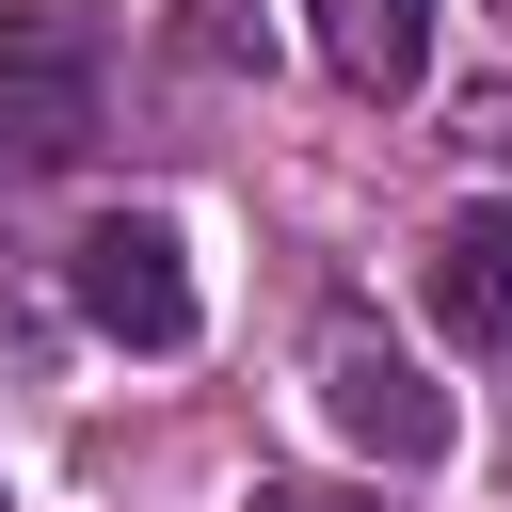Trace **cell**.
<instances>
[{
    "label": "cell",
    "instance_id": "6da1fadb",
    "mask_svg": "<svg viewBox=\"0 0 512 512\" xmlns=\"http://www.w3.org/2000/svg\"><path fill=\"white\" fill-rule=\"evenodd\" d=\"M64 304L112 336V352H192V256L160 208H96L64 240Z\"/></svg>",
    "mask_w": 512,
    "mask_h": 512
},
{
    "label": "cell",
    "instance_id": "7a4b0ae2",
    "mask_svg": "<svg viewBox=\"0 0 512 512\" xmlns=\"http://www.w3.org/2000/svg\"><path fill=\"white\" fill-rule=\"evenodd\" d=\"M96 64H112L96 0H16L0 16V160H64L96 128Z\"/></svg>",
    "mask_w": 512,
    "mask_h": 512
},
{
    "label": "cell",
    "instance_id": "3957f363",
    "mask_svg": "<svg viewBox=\"0 0 512 512\" xmlns=\"http://www.w3.org/2000/svg\"><path fill=\"white\" fill-rule=\"evenodd\" d=\"M320 416H336L368 464H432V448H448V384H432L368 304H336V320H320Z\"/></svg>",
    "mask_w": 512,
    "mask_h": 512
},
{
    "label": "cell",
    "instance_id": "277c9868",
    "mask_svg": "<svg viewBox=\"0 0 512 512\" xmlns=\"http://www.w3.org/2000/svg\"><path fill=\"white\" fill-rule=\"evenodd\" d=\"M432 320L464 352H512V208H448L432 224Z\"/></svg>",
    "mask_w": 512,
    "mask_h": 512
},
{
    "label": "cell",
    "instance_id": "5b68a950",
    "mask_svg": "<svg viewBox=\"0 0 512 512\" xmlns=\"http://www.w3.org/2000/svg\"><path fill=\"white\" fill-rule=\"evenodd\" d=\"M304 32H320V64L352 96H416L432 80V0H304Z\"/></svg>",
    "mask_w": 512,
    "mask_h": 512
},
{
    "label": "cell",
    "instance_id": "8992f818",
    "mask_svg": "<svg viewBox=\"0 0 512 512\" xmlns=\"http://www.w3.org/2000/svg\"><path fill=\"white\" fill-rule=\"evenodd\" d=\"M240 512H368V496H336V480H256Z\"/></svg>",
    "mask_w": 512,
    "mask_h": 512
},
{
    "label": "cell",
    "instance_id": "52a82bcc",
    "mask_svg": "<svg viewBox=\"0 0 512 512\" xmlns=\"http://www.w3.org/2000/svg\"><path fill=\"white\" fill-rule=\"evenodd\" d=\"M464 144H496V160H512V80H496V96L464 112Z\"/></svg>",
    "mask_w": 512,
    "mask_h": 512
},
{
    "label": "cell",
    "instance_id": "ba28073f",
    "mask_svg": "<svg viewBox=\"0 0 512 512\" xmlns=\"http://www.w3.org/2000/svg\"><path fill=\"white\" fill-rule=\"evenodd\" d=\"M496 32H512V0H496Z\"/></svg>",
    "mask_w": 512,
    "mask_h": 512
}]
</instances>
